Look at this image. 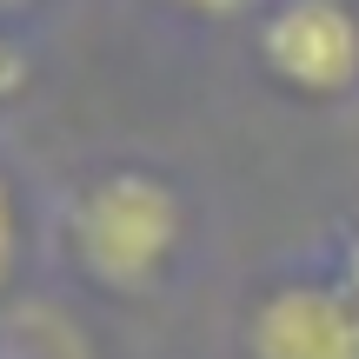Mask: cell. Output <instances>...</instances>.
<instances>
[{
	"label": "cell",
	"mask_w": 359,
	"mask_h": 359,
	"mask_svg": "<svg viewBox=\"0 0 359 359\" xmlns=\"http://www.w3.org/2000/svg\"><path fill=\"white\" fill-rule=\"evenodd\" d=\"M187 246V200L154 167H107L67 206V253L107 299H140L173 273Z\"/></svg>",
	"instance_id": "6da1fadb"
},
{
	"label": "cell",
	"mask_w": 359,
	"mask_h": 359,
	"mask_svg": "<svg viewBox=\"0 0 359 359\" xmlns=\"http://www.w3.org/2000/svg\"><path fill=\"white\" fill-rule=\"evenodd\" d=\"M253 40L266 80L293 100H346L359 87V13L346 0H273Z\"/></svg>",
	"instance_id": "7a4b0ae2"
},
{
	"label": "cell",
	"mask_w": 359,
	"mask_h": 359,
	"mask_svg": "<svg viewBox=\"0 0 359 359\" xmlns=\"http://www.w3.org/2000/svg\"><path fill=\"white\" fill-rule=\"evenodd\" d=\"M246 359H359V299L339 280H280L246 313Z\"/></svg>",
	"instance_id": "3957f363"
},
{
	"label": "cell",
	"mask_w": 359,
	"mask_h": 359,
	"mask_svg": "<svg viewBox=\"0 0 359 359\" xmlns=\"http://www.w3.org/2000/svg\"><path fill=\"white\" fill-rule=\"evenodd\" d=\"M20 246H27V233H20V200H13V180L0 173V299H7V286L20 280Z\"/></svg>",
	"instance_id": "277c9868"
},
{
	"label": "cell",
	"mask_w": 359,
	"mask_h": 359,
	"mask_svg": "<svg viewBox=\"0 0 359 359\" xmlns=\"http://www.w3.org/2000/svg\"><path fill=\"white\" fill-rule=\"evenodd\" d=\"M27 93V53H20V40L0 27V107H13Z\"/></svg>",
	"instance_id": "5b68a950"
},
{
	"label": "cell",
	"mask_w": 359,
	"mask_h": 359,
	"mask_svg": "<svg viewBox=\"0 0 359 359\" xmlns=\"http://www.w3.org/2000/svg\"><path fill=\"white\" fill-rule=\"evenodd\" d=\"M160 7L187 13V20H240V13L266 7V0H160Z\"/></svg>",
	"instance_id": "8992f818"
},
{
	"label": "cell",
	"mask_w": 359,
	"mask_h": 359,
	"mask_svg": "<svg viewBox=\"0 0 359 359\" xmlns=\"http://www.w3.org/2000/svg\"><path fill=\"white\" fill-rule=\"evenodd\" d=\"M339 286H346V293H353V299H359V240H353V246H346V273H339Z\"/></svg>",
	"instance_id": "52a82bcc"
},
{
	"label": "cell",
	"mask_w": 359,
	"mask_h": 359,
	"mask_svg": "<svg viewBox=\"0 0 359 359\" xmlns=\"http://www.w3.org/2000/svg\"><path fill=\"white\" fill-rule=\"evenodd\" d=\"M7 7H13V0H7Z\"/></svg>",
	"instance_id": "ba28073f"
}]
</instances>
